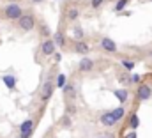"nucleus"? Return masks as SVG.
Returning a JSON list of instances; mask_svg holds the SVG:
<instances>
[{"mask_svg": "<svg viewBox=\"0 0 152 138\" xmlns=\"http://www.w3.org/2000/svg\"><path fill=\"white\" fill-rule=\"evenodd\" d=\"M126 138H136V131H129V133H127V137Z\"/></svg>", "mask_w": 152, "mask_h": 138, "instance_id": "nucleus-26", "label": "nucleus"}, {"mask_svg": "<svg viewBox=\"0 0 152 138\" xmlns=\"http://www.w3.org/2000/svg\"><path fill=\"white\" fill-rule=\"evenodd\" d=\"M60 124H64V126H69V124H71V120H69V115H64V119L60 120Z\"/></svg>", "mask_w": 152, "mask_h": 138, "instance_id": "nucleus-24", "label": "nucleus"}, {"mask_svg": "<svg viewBox=\"0 0 152 138\" xmlns=\"http://www.w3.org/2000/svg\"><path fill=\"white\" fill-rule=\"evenodd\" d=\"M32 4H41V2H44V0H30Z\"/></svg>", "mask_w": 152, "mask_h": 138, "instance_id": "nucleus-27", "label": "nucleus"}, {"mask_svg": "<svg viewBox=\"0 0 152 138\" xmlns=\"http://www.w3.org/2000/svg\"><path fill=\"white\" fill-rule=\"evenodd\" d=\"M55 51H57V46L53 44L51 37H48V39H42V41H41V53H42L44 57H51Z\"/></svg>", "mask_w": 152, "mask_h": 138, "instance_id": "nucleus-5", "label": "nucleus"}, {"mask_svg": "<svg viewBox=\"0 0 152 138\" xmlns=\"http://www.w3.org/2000/svg\"><path fill=\"white\" fill-rule=\"evenodd\" d=\"M51 41H53V44H55L57 48H58V46H66V37H64V34H60V32L53 35Z\"/></svg>", "mask_w": 152, "mask_h": 138, "instance_id": "nucleus-18", "label": "nucleus"}, {"mask_svg": "<svg viewBox=\"0 0 152 138\" xmlns=\"http://www.w3.org/2000/svg\"><path fill=\"white\" fill-rule=\"evenodd\" d=\"M122 66L127 69V71H133L134 66H136V62H134V60H131V59H122Z\"/></svg>", "mask_w": 152, "mask_h": 138, "instance_id": "nucleus-20", "label": "nucleus"}, {"mask_svg": "<svg viewBox=\"0 0 152 138\" xmlns=\"http://www.w3.org/2000/svg\"><path fill=\"white\" fill-rule=\"evenodd\" d=\"M18 27L23 30V32H30V30H34V27H36V16L34 14H30V12H23L21 14V18L18 20Z\"/></svg>", "mask_w": 152, "mask_h": 138, "instance_id": "nucleus-2", "label": "nucleus"}, {"mask_svg": "<svg viewBox=\"0 0 152 138\" xmlns=\"http://www.w3.org/2000/svg\"><path fill=\"white\" fill-rule=\"evenodd\" d=\"M138 126H140V119H138V115H136V113H131V117H129V128H131L133 131H136Z\"/></svg>", "mask_w": 152, "mask_h": 138, "instance_id": "nucleus-19", "label": "nucleus"}, {"mask_svg": "<svg viewBox=\"0 0 152 138\" xmlns=\"http://www.w3.org/2000/svg\"><path fill=\"white\" fill-rule=\"evenodd\" d=\"M83 35H85V32H83V29H81L80 25H75V27L71 29V37H73L75 41H83Z\"/></svg>", "mask_w": 152, "mask_h": 138, "instance_id": "nucleus-13", "label": "nucleus"}, {"mask_svg": "<svg viewBox=\"0 0 152 138\" xmlns=\"http://www.w3.org/2000/svg\"><path fill=\"white\" fill-rule=\"evenodd\" d=\"M99 138H104V137H99Z\"/></svg>", "mask_w": 152, "mask_h": 138, "instance_id": "nucleus-28", "label": "nucleus"}, {"mask_svg": "<svg viewBox=\"0 0 152 138\" xmlns=\"http://www.w3.org/2000/svg\"><path fill=\"white\" fill-rule=\"evenodd\" d=\"M4 83H5V87L9 89V90H14L16 89V78L12 76V74H4Z\"/></svg>", "mask_w": 152, "mask_h": 138, "instance_id": "nucleus-14", "label": "nucleus"}, {"mask_svg": "<svg viewBox=\"0 0 152 138\" xmlns=\"http://www.w3.org/2000/svg\"><path fill=\"white\" fill-rule=\"evenodd\" d=\"M112 117L115 119V122H120V120L126 117V110H124V106H118V108L112 110Z\"/></svg>", "mask_w": 152, "mask_h": 138, "instance_id": "nucleus-16", "label": "nucleus"}, {"mask_svg": "<svg viewBox=\"0 0 152 138\" xmlns=\"http://www.w3.org/2000/svg\"><path fill=\"white\" fill-rule=\"evenodd\" d=\"M149 2H152V0H149Z\"/></svg>", "mask_w": 152, "mask_h": 138, "instance_id": "nucleus-29", "label": "nucleus"}, {"mask_svg": "<svg viewBox=\"0 0 152 138\" xmlns=\"http://www.w3.org/2000/svg\"><path fill=\"white\" fill-rule=\"evenodd\" d=\"M99 120H101V124H103L104 128H112V126L117 124V122H115V119L112 117V112H104V113L99 117Z\"/></svg>", "mask_w": 152, "mask_h": 138, "instance_id": "nucleus-11", "label": "nucleus"}, {"mask_svg": "<svg viewBox=\"0 0 152 138\" xmlns=\"http://www.w3.org/2000/svg\"><path fill=\"white\" fill-rule=\"evenodd\" d=\"M103 4H104V0H90V5H92V9H99Z\"/></svg>", "mask_w": 152, "mask_h": 138, "instance_id": "nucleus-23", "label": "nucleus"}, {"mask_svg": "<svg viewBox=\"0 0 152 138\" xmlns=\"http://www.w3.org/2000/svg\"><path fill=\"white\" fill-rule=\"evenodd\" d=\"M34 133V120L27 119L20 124V138H30Z\"/></svg>", "mask_w": 152, "mask_h": 138, "instance_id": "nucleus-4", "label": "nucleus"}, {"mask_svg": "<svg viewBox=\"0 0 152 138\" xmlns=\"http://www.w3.org/2000/svg\"><path fill=\"white\" fill-rule=\"evenodd\" d=\"M127 4H129V0H118V2L115 4V11H117V12H120V11H122Z\"/></svg>", "mask_w": 152, "mask_h": 138, "instance_id": "nucleus-22", "label": "nucleus"}, {"mask_svg": "<svg viewBox=\"0 0 152 138\" xmlns=\"http://www.w3.org/2000/svg\"><path fill=\"white\" fill-rule=\"evenodd\" d=\"M99 46H101V50H104V51H108V53H115V51L118 50L117 43H115L113 39H110V37H103V39L99 41Z\"/></svg>", "mask_w": 152, "mask_h": 138, "instance_id": "nucleus-7", "label": "nucleus"}, {"mask_svg": "<svg viewBox=\"0 0 152 138\" xmlns=\"http://www.w3.org/2000/svg\"><path fill=\"white\" fill-rule=\"evenodd\" d=\"M66 83H67V76H66L64 73H58V74H57V83H55V89H64V87H66Z\"/></svg>", "mask_w": 152, "mask_h": 138, "instance_id": "nucleus-17", "label": "nucleus"}, {"mask_svg": "<svg viewBox=\"0 0 152 138\" xmlns=\"http://www.w3.org/2000/svg\"><path fill=\"white\" fill-rule=\"evenodd\" d=\"M96 66V62L90 59V57H83L80 62H78V69H80V73H90L92 69Z\"/></svg>", "mask_w": 152, "mask_h": 138, "instance_id": "nucleus-9", "label": "nucleus"}, {"mask_svg": "<svg viewBox=\"0 0 152 138\" xmlns=\"http://www.w3.org/2000/svg\"><path fill=\"white\" fill-rule=\"evenodd\" d=\"M62 92H64V98H66V101H75L76 99V85L73 81H67L66 83V87L62 89Z\"/></svg>", "mask_w": 152, "mask_h": 138, "instance_id": "nucleus-8", "label": "nucleus"}, {"mask_svg": "<svg viewBox=\"0 0 152 138\" xmlns=\"http://www.w3.org/2000/svg\"><path fill=\"white\" fill-rule=\"evenodd\" d=\"M41 35H42V39H48L50 35H51V30H50V27H46L44 23H41Z\"/></svg>", "mask_w": 152, "mask_h": 138, "instance_id": "nucleus-21", "label": "nucleus"}, {"mask_svg": "<svg viewBox=\"0 0 152 138\" xmlns=\"http://www.w3.org/2000/svg\"><path fill=\"white\" fill-rule=\"evenodd\" d=\"M4 14H5V18H7L9 21H18V20L21 18V14H23V9H21V5H20V4L11 2V4L5 7Z\"/></svg>", "mask_w": 152, "mask_h": 138, "instance_id": "nucleus-1", "label": "nucleus"}, {"mask_svg": "<svg viewBox=\"0 0 152 138\" xmlns=\"http://www.w3.org/2000/svg\"><path fill=\"white\" fill-rule=\"evenodd\" d=\"M53 90H55V83H53L51 80H46V81L42 83V87H41V101L46 103V101L53 96Z\"/></svg>", "mask_w": 152, "mask_h": 138, "instance_id": "nucleus-3", "label": "nucleus"}, {"mask_svg": "<svg viewBox=\"0 0 152 138\" xmlns=\"http://www.w3.org/2000/svg\"><path fill=\"white\" fill-rule=\"evenodd\" d=\"M113 94H115V98L118 99V103H126L127 98H129V92L126 89H117V90H113Z\"/></svg>", "mask_w": 152, "mask_h": 138, "instance_id": "nucleus-15", "label": "nucleus"}, {"mask_svg": "<svg viewBox=\"0 0 152 138\" xmlns=\"http://www.w3.org/2000/svg\"><path fill=\"white\" fill-rule=\"evenodd\" d=\"M51 57L55 59V62H60V60H62V55H60V53H57V51H55V53H53Z\"/></svg>", "mask_w": 152, "mask_h": 138, "instance_id": "nucleus-25", "label": "nucleus"}, {"mask_svg": "<svg viewBox=\"0 0 152 138\" xmlns=\"http://www.w3.org/2000/svg\"><path fill=\"white\" fill-rule=\"evenodd\" d=\"M136 96H138V99H140V101H147V99H151L152 87H151V85H147V83L138 85V89H136Z\"/></svg>", "mask_w": 152, "mask_h": 138, "instance_id": "nucleus-6", "label": "nucleus"}, {"mask_svg": "<svg viewBox=\"0 0 152 138\" xmlns=\"http://www.w3.org/2000/svg\"><path fill=\"white\" fill-rule=\"evenodd\" d=\"M80 18V7H76V5H71L69 9H67V12H66V20L67 21H76Z\"/></svg>", "mask_w": 152, "mask_h": 138, "instance_id": "nucleus-12", "label": "nucleus"}, {"mask_svg": "<svg viewBox=\"0 0 152 138\" xmlns=\"http://www.w3.org/2000/svg\"><path fill=\"white\" fill-rule=\"evenodd\" d=\"M73 50H75L76 53H80V55H85V57H87V53L90 51V46H88L85 41H75Z\"/></svg>", "mask_w": 152, "mask_h": 138, "instance_id": "nucleus-10", "label": "nucleus"}]
</instances>
